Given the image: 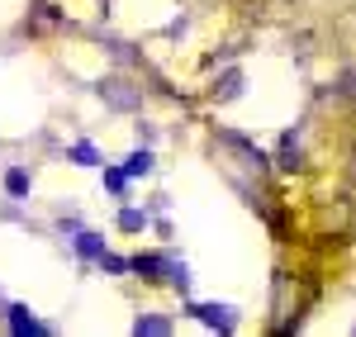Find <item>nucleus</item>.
<instances>
[{"mask_svg":"<svg viewBox=\"0 0 356 337\" xmlns=\"http://www.w3.org/2000/svg\"><path fill=\"white\" fill-rule=\"evenodd\" d=\"M100 100L114 105V110H138V105H143V95H138L129 81H119V76H105V81H100Z\"/></svg>","mask_w":356,"mask_h":337,"instance_id":"nucleus-1","label":"nucleus"},{"mask_svg":"<svg viewBox=\"0 0 356 337\" xmlns=\"http://www.w3.org/2000/svg\"><path fill=\"white\" fill-rule=\"evenodd\" d=\"M191 313L200 323L219 328V333H233V328H238V309H228V304H191Z\"/></svg>","mask_w":356,"mask_h":337,"instance_id":"nucleus-2","label":"nucleus"},{"mask_svg":"<svg viewBox=\"0 0 356 337\" xmlns=\"http://www.w3.org/2000/svg\"><path fill=\"white\" fill-rule=\"evenodd\" d=\"M5 313H10V333H43V323H38L24 304H10Z\"/></svg>","mask_w":356,"mask_h":337,"instance_id":"nucleus-3","label":"nucleus"},{"mask_svg":"<svg viewBox=\"0 0 356 337\" xmlns=\"http://www.w3.org/2000/svg\"><path fill=\"white\" fill-rule=\"evenodd\" d=\"M76 252H81L86 261H100V256H105V238H100V233H76Z\"/></svg>","mask_w":356,"mask_h":337,"instance_id":"nucleus-4","label":"nucleus"},{"mask_svg":"<svg viewBox=\"0 0 356 337\" xmlns=\"http://www.w3.org/2000/svg\"><path fill=\"white\" fill-rule=\"evenodd\" d=\"M29 186H33V181H29V171H24V167H10V171H5V190H10L15 199H24V195H29Z\"/></svg>","mask_w":356,"mask_h":337,"instance_id":"nucleus-5","label":"nucleus"},{"mask_svg":"<svg viewBox=\"0 0 356 337\" xmlns=\"http://www.w3.org/2000/svg\"><path fill=\"white\" fill-rule=\"evenodd\" d=\"M134 333L162 337V333H171V323H166V318H157V313H138V318H134Z\"/></svg>","mask_w":356,"mask_h":337,"instance_id":"nucleus-6","label":"nucleus"},{"mask_svg":"<svg viewBox=\"0 0 356 337\" xmlns=\"http://www.w3.org/2000/svg\"><path fill=\"white\" fill-rule=\"evenodd\" d=\"M134 271L143 276V281H162L157 271H166V261L162 256H134Z\"/></svg>","mask_w":356,"mask_h":337,"instance_id":"nucleus-7","label":"nucleus"},{"mask_svg":"<svg viewBox=\"0 0 356 337\" xmlns=\"http://www.w3.org/2000/svg\"><path fill=\"white\" fill-rule=\"evenodd\" d=\"M214 95H219V100H233V95H243V72H223V81L214 85Z\"/></svg>","mask_w":356,"mask_h":337,"instance_id":"nucleus-8","label":"nucleus"},{"mask_svg":"<svg viewBox=\"0 0 356 337\" xmlns=\"http://www.w3.org/2000/svg\"><path fill=\"white\" fill-rule=\"evenodd\" d=\"M124 171H129V176H147V171H152V152H147V147H138L134 157L124 162Z\"/></svg>","mask_w":356,"mask_h":337,"instance_id":"nucleus-9","label":"nucleus"},{"mask_svg":"<svg viewBox=\"0 0 356 337\" xmlns=\"http://www.w3.org/2000/svg\"><path fill=\"white\" fill-rule=\"evenodd\" d=\"M119 228H124V233H143V228H147V214H143V209H124V214H119Z\"/></svg>","mask_w":356,"mask_h":337,"instance_id":"nucleus-10","label":"nucleus"},{"mask_svg":"<svg viewBox=\"0 0 356 337\" xmlns=\"http://www.w3.org/2000/svg\"><path fill=\"white\" fill-rule=\"evenodd\" d=\"M72 162H76V167H95V162H100V152H95L90 142H76V147H72Z\"/></svg>","mask_w":356,"mask_h":337,"instance_id":"nucleus-11","label":"nucleus"},{"mask_svg":"<svg viewBox=\"0 0 356 337\" xmlns=\"http://www.w3.org/2000/svg\"><path fill=\"white\" fill-rule=\"evenodd\" d=\"M280 167H285V171L300 167V147H295V138H285V147H280Z\"/></svg>","mask_w":356,"mask_h":337,"instance_id":"nucleus-12","label":"nucleus"},{"mask_svg":"<svg viewBox=\"0 0 356 337\" xmlns=\"http://www.w3.org/2000/svg\"><path fill=\"white\" fill-rule=\"evenodd\" d=\"M129 266H134V261H124V256H100V271H110V276H124V271H129Z\"/></svg>","mask_w":356,"mask_h":337,"instance_id":"nucleus-13","label":"nucleus"},{"mask_svg":"<svg viewBox=\"0 0 356 337\" xmlns=\"http://www.w3.org/2000/svg\"><path fill=\"white\" fill-rule=\"evenodd\" d=\"M105 186H110V190H114V195H124V186H129V171H105Z\"/></svg>","mask_w":356,"mask_h":337,"instance_id":"nucleus-14","label":"nucleus"},{"mask_svg":"<svg viewBox=\"0 0 356 337\" xmlns=\"http://www.w3.org/2000/svg\"><path fill=\"white\" fill-rule=\"evenodd\" d=\"M347 176H352V181H356V157H352V167H347Z\"/></svg>","mask_w":356,"mask_h":337,"instance_id":"nucleus-15","label":"nucleus"}]
</instances>
